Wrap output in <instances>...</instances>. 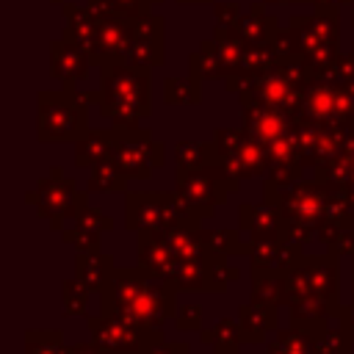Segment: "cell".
<instances>
[{
  "label": "cell",
  "mask_w": 354,
  "mask_h": 354,
  "mask_svg": "<svg viewBox=\"0 0 354 354\" xmlns=\"http://www.w3.org/2000/svg\"><path fill=\"white\" fill-rule=\"evenodd\" d=\"M263 199L271 202L282 218L288 221V238L307 243L315 238V230L326 218L332 191L321 180H296V183H277L268 180L263 183Z\"/></svg>",
  "instance_id": "obj_1"
},
{
  "label": "cell",
  "mask_w": 354,
  "mask_h": 354,
  "mask_svg": "<svg viewBox=\"0 0 354 354\" xmlns=\"http://www.w3.org/2000/svg\"><path fill=\"white\" fill-rule=\"evenodd\" d=\"M205 218L213 216L196 205H188L177 191H124V227L130 232L199 227V221Z\"/></svg>",
  "instance_id": "obj_2"
},
{
  "label": "cell",
  "mask_w": 354,
  "mask_h": 354,
  "mask_svg": "<svg viewBox=\"0 0 354 354\" xmlns=\"http://www.w3.org/2000/svg\"><path fill=\"white\" fill-rule=\"evenodd\" d=\"M340 254L335 252H324V254H301L290 271H285V299L282 304L290 307L307 296L324 299L329 301L337 315L343 310L340 304V266H337Z\"/></svg>",
  "instance_id": "obj_3"
},
{
  "label": "cell",
  "mask_w": 354,
  "mask_h": 354,
  "mask_svg": "<svg viewBox=\"0 0 354 354\" xmlns=\"http://www.w3.org/2000/svg\"><path fill=\"white\" fill-rule=\"evenodd\" d=\"M174 180H177L174 191L188 205H196V207L207 210L210 216L216 213L218 205L227 202L230 194H235L241 188V183L235 177H230L221 163L205 166V169H177Z\"/></svg>",
  "instance_id": "obj_4"
},
{
  "label": "cell",
  "mask_w": 354,
  "mask_h": 354,
  "mask_svg": "<svg viewBox=\"0 0 354 354\" xmlns=\"http://www.w3.org/2000/svg\"><path fill=\"white\" fill-rule=\"evenodd\" d=\"M39 205L36 213L50 224V230L61 232L66 218H75L83 205H88V191H77L72 177H64L61 166L50 169V177L39 180Z\"/></svg>",
  "instance_id": "obj_5"
},
{
  "label": "cell",
  "mask_w": 354,
  "mask_h": 354,
  "mask_svg": "<svg viewBox=\"0 0 354 354\" xmlns=\"http://www.w3.org/2000/svg\"><path fill=\"white\" fill-rule=\"evenodd\" d=\"M216 147H218V163L238 183L249 177H266L268 158H266V149L254 138H243L235 130H224V133L218 130Z\"/></svg>",
  "instance_id": "obj_6"
},
{
  "label": "cell",
  "mask_w": 354,
  "mask_h": 354,
  "mask_svg": "<svg viewBox=\"0 0 354 354\" xmlns=\"http://www.w3.org/2000/svg\"><path fill=\"white\" fill-rule=\"evenodd\" d=\"M88 340L102 354H127L144 348V329L138 324H130L119 315H86Z\"/></svg>",
  "instance_id": "obj_7"
},
{
  "label": "cell",
  "mask_w": 354,
  "mask_h": 354,
  "mask_svg": "<svg viewBox=\"0 0 354 354\" xmlns=\"http://www.w3.org/2000/svg\"><path fill=\"white\" fill-rule=\"evenodd\" d=\"M238 230L249 241H288V221L271 202H241Z\"/></svg>",
  "instance_id": "obj_8"
},
{
  "label": "cell",
  "mask_w": 354,
  "mask_h": 354,
  "mask_svg": "<svg viewBox=\"0 0 354 354\" xmlns=\"http://www.w3.org/2000/svg\"><path fill=\"white\" fill-rule=\"evenodd\" d=\"M136 266L149 277L166 282L177 266V254L166 243L163 232L155 230H138L136 232Z\"/></svg>",
  "instance_id": "obj_9"
},
{
  "label": "cell",
  "mask_w": 354,
  "mask_h": 354,
  "mask_svg": "<svg viewBox=\"0 0 354 354\" xmlns=\"http://www.w3.org/2000/svg\"><path fill=\"white\" fill-rule=\"evenodd\" d=\"M149 285V277L133 266V268H119L113 271V279L108 282V288L100 293V313L102 315H122Z\"/></svg>",
  "instance_id": "obj_10"
},
{
  "label": "cell",
  "mask_w": 354,
  "mask_h": 354,
  "mask_svg": "<svg viewBox=\"0 0 354 354\" xmlns=\"http://www.w3.org/2000/svg\"><path fill=\"white\" fill-rule=\"evenodd\" d=\"M304 254V243L299 241H249V266H263L274 271H290L293 263Z\"/></svg>",
  "instance_id": "obj_11"
},
{
  "label": "cell",
  "mask_w": 354,
  "mask_h": 354,
  "mask_svg": "<svg viewBox=\"0 0 354 354\" xmlns=\"http://www.w3.org/2000/svg\"><path fill=\"white\" fill-rule=\"evenodd\" d=\"M238 324H241V335H243V343H266V335L268 332H277L279 329V313L277 307L271 304H257V301H243L238 304Z\"/></svg>",
  "instance_id": "obj_12"
},
{
  "label": "cell",
  "mask_w": 354,
  "mask_h": 354,
  "mask_svg": "<svg viewBox=\"0 0 354 354\" xmlns=\"http://www.w3.org/2000/svg\"><path fill=\"white\" fill-rule=\"evenodd\" d=\"M149 147L152 141L147 136H136L130 141H119L116 152H113V166L133 180H149L152 174V158H149Z\"/></svg>",
  "instance_id": "obj_13"
},
{
  "label": "cell",
  "mask_w": 354,
  "mask_h": 354,
  "mask_svg": "<svg viewBox=\"0 0 354 354\" xmlns=\"http://www.w3.org/2000/svg\"><path fill=\"white\" fill-rule=\"evenodd\" d=\"M113 271H116V263L105 252H77L75 254V277L91 293H102L108 288V282L113 279Z\"/></svg>",
  "instance_id": "obj_14"
},
{
  "label": "cell",
  "mask_w": 354,
  "mask_h": 354,
  "mask_svg": "<svg viewBox=\"0 0 354 354\" xmlns=\"http://www.w3.org/2000/svg\"><path fill=\"white\" fill-rule=\"evenodd\" d=\"M249 279H252V301L257 304H271L279 307L285 299V274L263 266H249Z\"/></svg>",
  "instance_id": "obj_15"
},
{
  "label": "cell",
  "mask_w": 354,
  "mask_h": 354,
  "mask_svg": "<svg viewBox=\"0 0 354 354\" xmlns=\"http://www.w3.org/2000/svg\"><path fill=\"white\" fill-rule=\"evenodd\" d=\"M199 340L210 346L213 354H238L243 335L238 318H218L210 329H199Z\"/></svg>",
  "instance_id": "obj_16"
},
{
  "label": "cell",
  "mask_w": 354,
  "mask_h": 354,
  "mask_svg": "<svg viewBox=\"0 0 354 354\" xmlns=\"http://www.w3.org/2000/svg\"><path fill=\"white\" fill-rule=\"evenodd\" d=\"M116 138L108 136V133H91L86 136L77 149H75V166L77 169H86V166H100V163H111L113 160V152H116Z\"/></svg>",
  "instance_id": "obj_17"
},
{
  "label": "cell",
  "mask_w": 354,
  "mask_h": 354,
  "mask_svg": "<svg viewBox=\"0 0 354 354\" xmlns=\"http://www.w3.org/2000/svg\"><path fill=\"white\" fill-rule=\"evenodd\" d=\"M199 238H202V246L205 252H213V254H246L249 252V241L241 238V230H230V227H221V230H207V227H199Z\"/></svg>",
  "instance_id": "obj_18"
},
{
  "label": "cell",
  "mask_w": 354,
  "mask_h": 354,
  "mask_svg": "<svg viewBox=\"0 0 354 354\" xmlns=\"http://www.w3.org/2000/svg\"><path fill=\"white\" fill-rule=\"evenodd\" d=\"M315 238L340 257H354V221L337 224V221H321L315 230Z\"/></svg>",
  "instance_id": "obj_19"
},
{
  "label": "cell",
  "mask_w": 354,
  "mask_h": 354,
  "mask_svg": "<svg viewBox=\"0 0 354 354\" xmlns=\"http://www.w3.org/2000/svg\"><path fill=\"white\" fill-rule=\"evenodd\" d=\"M238 277L241 271L227 263V254L205 252V293H224Z\"/></svg>",
  "instance_id": "obj_20"
},
{
  "label": "cell",
  "mask_w": 354,
  "mask_h": 354,
  "mask_svg": "<svg viewBox=\"0 0 354 354\" xmlns=\"http://www.w3.org/2000/svg\"><path fill=\"white\" fill-rule=\"evenodd\" d=\"M163 238L171 246V252L177 254V260H202L205 257L199 227H171L163 232Z\"/></svg>",
  "instance_id": "obj_21"
},
{
  "label": "cell",
  "mask_w": 354,
  "mask_h": 354,
  "mask_svg": "<svg viewBox=\"0 0 354 354\" xmlns=\"http://www.w3.org/2000/svg\"><path fill=\"white\" fill-rule=\"evenodd\" d=\"M177 293H205V257L202 260H177L171 277L166 279Z\"/></svg>",
  "instance_id": "obj_22"
},
{
  "label": "cell",
  "mask_w": 354,
  "mask_h": 354,
  "mask_svg": "<svg viewBox=\"0 0 354 354\" xmlns=\"http://www.w3.org/2000/svg\"><path fill=\"white\" fill-rule=\"evenodd\" d=\"M266 354H315V337L288 326V329H277V337L266 346Z\"/></svg>",
  "instance_id": "obj_23"
},
{
  "label": "cell",
  "mask_w": 354,
  "mask_h": 354,
  "mask_svg": "<svg viewBox=\"0 0 354 354\" xmlns=\"http://www.w3.org/2000/svg\"><path fill=\"white\" fill-rule=\"evenodd\" d=\"M86 191L88 194H124L127 191V177L111 163H100V166H91V177L86 183Z\"/></svg>",
  "instance_id": "obj_24"
},
{
  "label": "cell",
  "mask_w": 354,
  "mask_h": 354,
  "mask_svg": "<svg viewBox=\"0 0 354 354\" xmlns=\"http://www.w3.org/2000/svg\"><path fill=\"white\" fill-rule=\"evenodd\" d=\"M177 169H205L218 163V147L216 144H177L174 147Z\"/></svg>",
  "instance_id": "obj_25"
},
{
  "label": "cell",
  "mask_w": 354,
  "mask_h": 354,
  "mask_svg": "<svg viewBox=\"0 0 354 354\" xmlns=\"http://www.w3.org/2000/svg\"><path fill=\"white\" fill-rule=\"evenodd\" d=\"M25 354H69V348L58 329H28Z\"/></svg>",
  "instance_id": "obj_26"
},
{
  "label": "cell",
  "mask_w": 354,
  "mask_h": 354,
  "mask_svg": "<svg viewBox=\"0 0 354 354\" xmlns=\"http://www.w3.org/2000/svg\"><path fill=\"white\" fill-rule=\"evenodd\" d=\"M88 296L91 290L77 279H64L61 282V301H64V315H86V307H88Z\"/></svg>",
  "instance_id": "obj_27"
},
{
  "label": "cell",
  "mask_w": 354,
  "mask_h": 354,
  "mask_svg": "<svg viewBox=\"0 0 354 354\" xmlns=\"http://www.w3.org/2000/svg\"><path fill=\"white\" fill-rule=\"evenodd\" d=\"M77 227H83V230H91V232H111L113 230V216H108L102 207H97V205H83L80 207V213L72 218Z\"/></svg>",
  "instance_id": "obj_28"
},
{
  "label": "cell",
  "mask_w": 354,
  "mask_h": 354,
  "mask_svg": "<svg viewBox=\"0 0 354 354\" xmlns=\"http://www.w3.org/2000/svg\"><path fill=\"white\" fill-rule=\"evenodd\" d=\"M61 238H64V243H72L75 246V252H102L100 249V232H91V230H83V227H77V224H72V227H64L61 230Z\"/></svg>",
  "instance_id": "obj_29"
},
{
  "label": "cell",
  "mask_w": 354,
  "mask_h": 354,
  "mask_svg": "<svg viewBox=\"0 0 354 354\" xmlns=\"http://www.w3.org/2000/svg\"><path fill=\"white\" fill-rule=\"evenodd\" d=\"M354 343L348 340V335L337 326V329H329L326 335H321L315 340V354H351Z\"/></svg>",
  "instance_id": "obj_30"
},
{
  "label": "cell",
  "mask_w": 354,
  "mask_h": 354,
  "mask_svg": "<svg viewBox=\"0 0 354 354\" xmlns=\"http://www.w3.org/2000/svg\"><path fill=\"white\" fill-rule=\"evenodd\" d=\"M174 321H177V329H183V332L202 329V304H194V301L180 304Z\"/></svg>",
  "instance_id": "obj_31"
},
{
  "label": "cell",
  "mask_w": 354,
  "mask_h": 354,
  "mask_svg": "<svg viewBox=\"0 0 354 354\" xmlns=\"http://www.w3.org/2000/svg\"><path fill=\"white\" fill-rule=\"evenodd\" d=\"M144 354H191V346L185 340H163L144 346Z\"/></svg>",
  "instance_id": "obj_32"
},
{
  "label": "cell",
  "mask_w": 354,
  "mask_h": 354,
  "mask_svg": "<svg viewBox=\"0 0 354 354\" xmlns=\"http://www.w3.org/2000/svg\"><path fill=\"white\" fill-rule=\"evenodd\" d=\"M337 326L348 335V340L354 343V296H351V301L348 304H343V310H340V315H337Z\"/></svg>",
  "instance_id": "obj_33"
},
{
  "label": "cell",
  "mask_w": 354,
  "mask_h": 354,
  "mask_svg": "<svg viewBox=\"0 0 354 354\" xmlns=\"http://www.w3.org/2000/svg\"><path fill=\"white\" fill-rule=\"evenodd\" d=\"M66 348H69V354H102L91 340H80V343H72Z\"/></svg>",
  "instance_id": "obj_34"
},
{
  "label": "cell",
  "mask_w": 354,
  "mask_h": 354,
  "mask_svg": "<svg viewBox=\"0 0 354 354\" xmlns=\"http://www.w3.org/2000/svg\"><path fill=\"white\" fill-rule=\"evenodd\" d=\"M149 158H152V166L160 169L163 166V144H152L149 147Z\"/></svg>",
  "instance_id": "obj_35"
},
{
  "label": "cell",
  "mask_w": 354,
  "mask_h": 354,
  "mask_svg": "<svg viewBox=\"0 0 354 354\" xmlns=\"http://www.w3.org/2000/svg\"><path fill=\"white\" fill-rule=\"evenodd\" d=\"M25 205H30V207H36V205H39V191H36V188L25 191Z\"/></svg>",
  "instance_id": "obj_36"
},
{
  "label": "cell",
  "mask_w": 354,
  "mask_h": 354,
  "mask_svg": "<svg viewBox=\"0 0 354 354\" xmlns=\"http://www.w3.org/2000/svg\"><path fill=\"white\" fill-rule=\"evenodd\" d=\"M354 263V260H351ZM351 296H354V266H351Z\"/></svg>",
  "instance_id": "obj_37"
},
{
  "label": "cell",
  "mask_w": 354,
  "mask_h": 354,
  "mask_svg": "<svg viewBox=\"0 0 354 354\" xmlns=\"http://www.w3.org/2000/svg\"><path fill=\"white\" fill-rule=\"evenodd\" d=\"M127 354H144V351H127Z\"/></svg>",
  "instance_id": "obj_38"
},
{
  "label": "cell",
  "mask_w": 354,
  "mask_h": 354,
  "mask_svg": "<svg viewBox=\"0 0 354 354\" xmlns=\"http://www.w3.org/2000/svg\"><path fill=\"white\" fill-rule=\"evenodd\" d=\"M351 260H354V257H351Z\"/></svg>",
  "instance_id": "obj_39"
}]
</instances>
